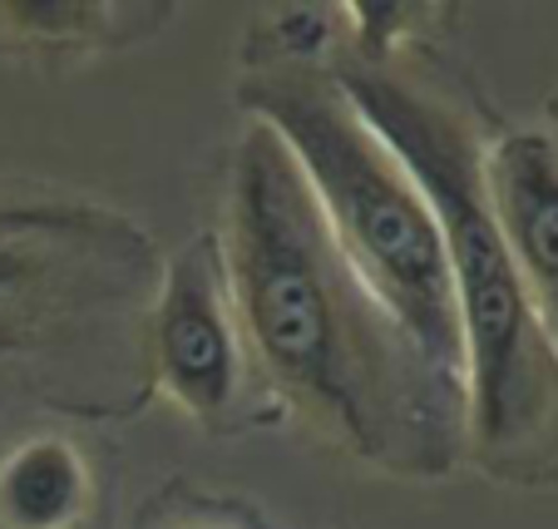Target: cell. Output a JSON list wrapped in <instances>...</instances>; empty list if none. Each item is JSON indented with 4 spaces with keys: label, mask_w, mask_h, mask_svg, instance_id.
<instances>
[{
    "label": "cell",
    "mask_w": 558,
    "mask_h": 529,
    "mask_svg": "<svg viewBox=\"0 0 558 529\" xmlns=\"http://www.w3.org/2000/svg\"><path fill=\"white\" fill-rule=\"evenodd\" d=\"M218 243L257 386L312 441L396 480H445L470 456L464 382L361 282L267 124L232 148Z\"/></svg>",
    "instance_id": "6da1fadb"
},
{
    "label": "cell",
    "mask_w": 558,
    "mask_h": 529,
    "mask_svg": "<svg viewBox=\"0 0 558 529\" xmlns=\"http://www.w3.org/2000/svg\"><path fill=\"white\" fill-rule=\"evenodd\" d=\"M356 115L411 169L445 238L464 351V435L505 485L558 480V351L544 337L485 189V129L415 60L331 50Z\"/></svg>",
    "instance_id": "7a4b0ae2"
},
{
    "label": "cell",
    "mask_w": 558,
    "mask_h": 529,
    "mask_svg": "<svg viewBox=\"0 0 558 529\" xmlns=\"http://www.w3.org/2000/svg\"><path fill=\"white\" fill-rule=\"evenodd\" d=\"M163 248L129 208L0 179V450L50 421L114 425L154 401Z\"/></svg>",
    "instance_id": "3957f363"
},
{
    "label": "cell",
    "mask_w": 558,
    "mask_h": 529,
    "mask_svg": "<svg viewBox=\"0 0 558 529\" xmlns=\"http://www.w3.org/2000/svg\"><path fill=\"white\" fill-rule=\"evenodd\" d=\"M238 105L287 144L361 282L445 376L464 382L440 223L411 169L356 115L331 64L312 55H247L238 74Z\"/></svg>",
    "instance_id": "277c9868"
},
{
    "label": "cell",
    "mask_w": 558,
    "mask_h": 529,
    "mask_svg": "<svg viewBox=\"0 0 558 529\" xmlns=\"http://www.w3.org/2000/svg\"><path fill=\"white\" fill-rule=\"evenodd\" d=\"M148 366H154V396H163L189 421L213 431L247 421V396L257 392V376L232 308L218 233H193L163 263L148 317Z\"/></svg>",
    "instance_id": "5b68a950"
},
{
    "label": "cell",
    "mask_w": 558,
    "mask_h": 529,
    "mask_svg": "<svg viewBox=\"0 0 558 529\" xmlns=\"http://www.w3.org/2000/svg\"><path fill=\"white\" fill-rule=\"evenodd\" d=\"M485 189L544 337L558 351V154L538 129L485 139Z\"/></svg>",
    "instance_id": "8992f818"
},
{
    "label": "cell",
    "mask_w": 558,
    "mask_h": 529,
    "mask_svg": "<svg viewBox=\"0 0 558 529\" xmlns=\"http://www.w3.org/2000/svg\"><path fill=\"white\" fill-rule=\"evenodd\" d=\"M169 5H114V0H5L0 55L35 64H74L95 55L134 50L173 25Z\"/></svg>",
    "instance_id": "52a82bcc"
},
{
    "label": "cell",
    "mask_w": 558,
    "mask_h": 529,
    "mask_svg": "<svg viewBox=\"0 0 558 529\" xmlns=\"http://www.w3.org/2000/svg\"><path fill=\"white\" fill-rule=\"evenodd\" d=\"M95 500V460L70 431L45 425L0 450V529H85Z\"/></svg>",
    "instance_id": "ba28073f"
},
{
    "label": "cell",
    "mask_w": 558,
    "mask_h": 529,
    "mask_svg": "<svg viewBox=\"0 0 558 529\" xmlns=\"http://www.w3.org/2000/svg\"><path fill=\"white\" fill-rule=\"evenodd\" d=\"M134 529H243V525H232L228 515H218L213 505H203V500L193 495H158L154 505L138 515Z\"/></svg>",
    "instance_id": "9c48e42d"
},
{
    "label": "cell",
    "mask_w": 558,
    "mask_h": 529,
    "mask_svg": "<svg viewBox=\"0 0 558 529\" xmlns=\"http://www.w3.org/2000/svg\"><path fill=\"white\" fill-rule=\"evenodd\" d=\"M538 134H544V139H548V148L558 154V89L548 95V105H544V129H538Z\"/></svg>",
    "instance_id": "30bf717a"
}]
</instances>
